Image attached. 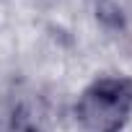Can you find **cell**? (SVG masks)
I'll return each mask as SVG.
<instances>
[{
	"mask_svg": "<svg viewBox=\"0 0 132 132\" xmlns=\"http://www.w3.org/2000/svg\"><path fill=\"white\" fill-rule=\"evenodd\" d=\"M73 114L83 132H124L132 122V78L124 73L93 78L78 93Z\"/></svg>",
	"mask_w": 132,
	"mask_h": 132,
	"instance_id": "6da1fadb",
	"label": "cell"
}]
</instances>
